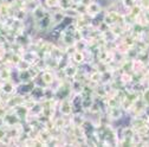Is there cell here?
I'll return each mask as SVG.
<instances>
[{"instance_id":"obj_1","label":"cell","mask_w":149,"mask_h":147,"mask_svg":"<svg viewBox=\"0 0 149 147\" xmlns=\"http://www.w3.org/2000/svg\"><path fill=\"white\" fill-rule=\"evenodd\" d=\"M76 57H77L78 62H81V61H82V55H79V53H76Z\"/></svg>"}]
</instances>
